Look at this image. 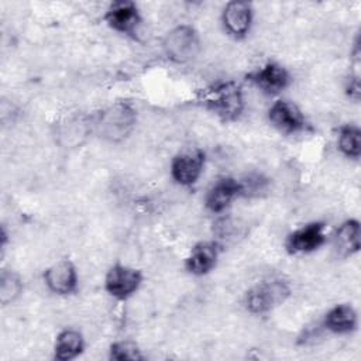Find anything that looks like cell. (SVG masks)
I'll return each instance as SVG.
<instances>
[{"mask_svg": "<svg viewBox=\"0 0 361 361\" xmlns=\"http://www.w3.org/2000/svg\"><path fill=\"white\" fill-rule=\"evenodd\" d=\"M247 80L267 94H278L290 83L289 72L276 62H268L250 72Z\"/></svg>", "mask_w": 361, "mask_h": 361, "instance_id": "9", "label": "cell"}, {"mask_svg": "<svg viewBox=\"0 0 361 361\" xmlns=\"http://www.w3.org/2000/svg\"><path fill=\"white\" fill-rule=\"evenodd\" d=\"M360 221L355 219H348L343 221L334 235H333V244L336 251L343 255L348 257L360 250Z\"/></svg>", "mask_w": 361, "mask_h": 361, "instance_id": "16", "label": "cell"}, {"mask_svg": "<svg viewBox=\"0 0 361 361\" xmlns=\"http://www.w3.org/2000/svg\"><path fill=\"white\" fill-rule=\"evenodd\" d=\"M268 120L283 134H296L307 128V121L302 110L288 100H276L268 110Z\"/></svg>", "mask_w": 361, "mask_h": 361, "instance_id": "5", "label": "cell"}, {"mask_svg": "<svg viewBox=\"0 0 361 361\" xmlns=\"http://www.w3.org/2000/svg\"><path fill=\"white\" fill-rule=\"evenodd\" d=\"M240 195H241L240 180L230 176L220 178L207 190L204 203L212 213H221Z\"/></svg>", "mask_w": 361, "mask_h": 361, "instance_id": "12", "label": "cell"}, {"mask_svg": "<svg viewBox=\"0 0 361 361\" xmlns=\"http://www.w3.org/2000/svg\"><path fill=\"white\" fill-rule=\"evenodd\" d=\"M135 121L134 110L127 104H116L107 110L102 117V124L104 127L106 135L110 138H121L131 130Z\"/></svg>", "mask_w": 361, "mask_h": 361, "instance_id": "14", "label": "cell"}, {"mask_svg": "<svg viewBox=\"0 0 361 361\" xmlns=\"http://www.w3.org/2000/svg\"><path fill=\"white\" fill-rule=\"evenodd\" d=\"M204 168V152L202 149H186L173 157L171 162L172 179L180 186H192L197 182Z\"/></svg>", "mask_w": 361, "mask_h": 361, "instance_id": "6", "label": "cell"}, {"mask_svg": "<svg viewBox=\"0 0 361 361\" xmlns=\"http://www.w3.org/2000/svg\"><path fill=\"white\" fill-rule=\"evenodd\" d=\"M44 281L51 292L69 295L78 288V272L71 261L61 259L45 271Z\"/></svg>", "mask_w": 361, "mask_h": 361, "instance_id": "11", "label": "cell"}, {"mask_svg": "<svg viewBox=\"0 0 361 361\" xmlns=\"http://www.w3.org/2000/svg\"><path fill=\"white\" fill-rule=\"evenodd\" d=\"M103 20L111 30L131 37H135L137 30L141 24L138 7L135 6V3L127 0L113 1L106 10Z\"/></svg>", "mask_w": 361, "mask_h": 361, "instance_id": "7", "label": "cell"}, {"mask_svg": "<svg viewBox=\"0 0 361 361\" xmlns=\"http://www.w3.org/2000/svg\"><path fill=\"white\" fill-rule=\"evenodd\" d=\"M345 90H347V94L351 99H354V100L360 99V80H358V75H355L354 78H350L347 80Z\"/></svg>", "mask_w": 361, "mask_h": 361, "instance_id": "21", "label": "cell"}, {"mask_svg": "<svg viewBox=\"0 0 361 361\" xmlns=\"http://www.w3.org/2000/svg\"><path fill=\"white\" fill-rule=\"evenodd\" d=\"M288 295L289 288L285 282L278 279L264 281L245 293L244 305L251 313H265L281 305Z\"/></svg>", "mask_w": 361, "mask_h": 361, "instance_id": "2", "label": "cell"}, {"mask_svg": "<svg viewBox=\"0 0 361 361\" xmlns=\"http://www.w3.org/2000/svg\"><path fill=\"white\" fill-rule=\"evenodd\" d=\"M21 292V282L13 272H3L0 282V300L3 305L13 302Z\"/></svg>", "mask_w": 361, "mask_h": 361, "instance_id": "20", "label": "cell"}, {"mask_svg": "<svg viewBox=\"0 0 361 361\" xmlns=\"http://www.w3.org/2000/svg\"><path fill=\"white\" fill-rule=\"evenodd\" d=\"M251 23L252 7L248 1H230L223 8L221 24L230 37L235 39L244 38L251 28Z\"/></svg>", "mask_w": 361, "mask_h": 361, "instance_id": "10", "label": "cell"}, {"mask_svg": "<svg viewBox=\"0 0 361 361\" xmlns=\"http://www.w3.org/2000/svg\"><path fill=\"white\" fill-rule=\"evenodd\" d=\"M85 348L83 336L73 329L62 330L55 340L54 355L59 361H71L76 358Z\"/></svg>", "mask_w": 361, "mask_h": 361, "instance_id": "17", "label": "cell"}, {"mask_svg": "<svg viewBox=\"0 0 361 361\" xmlns=\"http://www.w3.org/2000/svg\"><path fill=\"white\" fill-rule=\"evenodd\" d=\"M164 49L169 59L178 63L188 62L199 52V37L193 27L179 25L164 39Z\"/></svg>", "mask_w": 361, "mask_h": 361, "instance_id": "3", "label": "cell"}, {"mask_svg": "<svg viewBox=\"0 0 361 361\" xmlns=\"http://www.w3.org/2000/svg\"><path fill=\"white\" fill-rule=\"evenodd\" d=\"M324 223L312 221L293 230L285 241L289 254H307L320 248L326 243Z\"/></svg>", "mask_w": 361, "mask_h": 361, "instance_id": "8", "label": "cell"}, {"mask_svg": "<svg viewBox=\"0 0 361 361\" xmlns=\"http://www.w3.org/2000/svg\"><path fill=\"white\" fill-rule=\"evenodd\" d=\"M109 357L116 361H140L144 360V355L140 347L130 340L116 341L110 345Z\"/></svg>", "mask_w": 361, "mask_h": 361, "instance_id": "19", "label": "cell"}, {"mask_svg": "<svg viewBox=\"0 0 361 361\" xmlns=\"http://www.w3.org/2000/svg\"><path fill=\"white\" fill-rule=\"evenodd\" d=\"M217 258L219 245L214 241H200L189 251L185 267L193 275H206L216 267Z\"/></svg>", "mask_w": 361, "mask_h": 361, "instance_id": "13", "label": "cell"}, {"mask_svg": "<svg viewBox=\"0 0 361 361\" xmlns=\"http://www.w3.org/2000/svg\"><path fill=\"white\" fill-rule=\"evenodd\" d=\"M337 145L343 155L347 158L358 159L361 155V130L354 124L340 127Z\"/></svg>", "mask_w": 361, "mask_h": 361, "instance_id": "18", "label": "cell"}, {"mask_svg": "<svg viewBox=\"0 0 361 361\" xmlns=\"http://www.w3.org/2000/svg\"><path fill=\"white\" fill-rule=\"evenodd\" d=\"M202 102L224 121L235 120L244 109L243 90L235 82H221L212 85L203 92Z\"/></svg>", "mask_w": 361, "mask_h": 361, "instance_id": "1", "label": "cell"}, {"mask_svg": "<svg viewBox=\"0 0 361 361\" xmlns=\"http://www.w3.org/2000/svg\"><path fill=\"white\" fill-rule=\"evenodd\" d=\"M358 317L351 305H337L331 307L323 320V326L336 334H348L357 329Z\"/></svg>", "mask_w": 361, "mask_h": 361, "instance_id": "15", "label": "cell"}, {"mask_svg": "<svg viewBox=\"0 0 361 361\" xmlns=\"http://www.w3.org/2000/svg\"><path fill=\"white\" fill-rule=\"evenodd\" d=\"M142 282V274L128 265H113L104 278V289L109 295L118 300H124L134 295Z\"/></svg>", "mask_w": 361, "mask_h": 361, "instance_id": "4", "label": "cell"}]
</instances>
